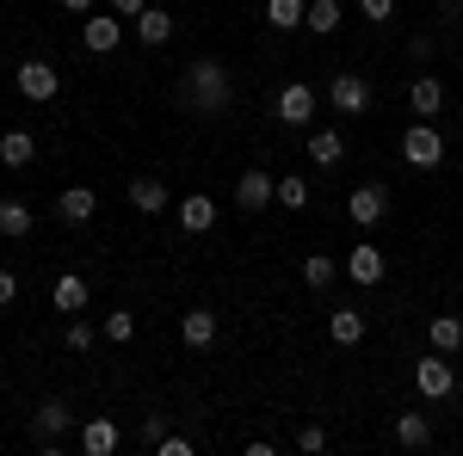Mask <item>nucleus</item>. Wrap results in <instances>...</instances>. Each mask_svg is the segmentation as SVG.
I'll return each mask as SVG.
<instances>
[{"label": "nucleus", "mask_w": 463, "mask_h": 456, "mask_svg": "<svg viewBox=\"0 0 463 456\" xmlns=\"http://www.w3.org/2000/svg\"><path fill=\"white\" fill-rule=\"evenodd\" d=\"M13 296H19V278H13V272H0V309H6Z\"/></svg>", "instance_id": "37"}, {"label": "nucleus", "mask_w": 463, "mask_h": 456, "mask_svg": "<svg viewBox=\"0 0 463 456\" xmlns=\"http://www.w3.org/2000/svg\"><path fill=\"white\" fill-rule=\"evenodd\" d=\"M137 37H143L148 50H161V43L174 37V19H167V6H143V13H137Z\"/></svg>", "instance_id": "18"}, {"label": "nucleus", "mask_w": 463, "mask_h": 456, "mask_svg": "<svg viewBox=\"0 0 463 456\" xmlns=\"http://www.w3.org/2000/svg\"><path fill=\"white\" fill-rule=\"evenodd\" d=\"M235 204H241L248 216H260L266 204H279V179L266 173V167H248V173L235 179Z\"/></svg>", "instance_id": "4"}, {"label": "nucleus", "mask_w": 463, "mask_h": 456, "mask_svg": "<svg viewBox=\"0 0 463 456\" xmlns=\"http://www.w3.org/2000/svg\"><path fill=\"white\" fill-rule=\"evenodd\" d=\"M155 451H161V456H192V451H198V444H192V438H179V432H167V438H161Z\"/></svg>", "instance_id": "33"}, {"label": "nucleus", "mask_w": 463, "mask_h": 456, "mask_svg": "<svg viewBox=\"0 0 463 456\" xmlns=\"http://www.w3.org/2000/svg\"><path fill=\"white\" fill-rule=\"evenodd\" d=\"M334 278H340V265H334L327 253H309V259H303V284H309V290H327Z\"/></svg>", "instance_id": "28"}, {"label": "nucleus", "mask_w": 463, "mask_h": 456, "mask_svg": "<svg viewBox=\"0 0 463 456\" xmlns=\"http://www.w3.org/2000/svg\"><path fill=\"white\" fill-rule=\"evenodd\" d=\"M80 451H87V456H111V451H118V425H111V420H87V425H80Z\"/></svg>", "instance_id": "22"}, {"label": "nucleus", "mask_w": 463, "mask_h": 456, "mask_svg": "<svg viewBox=\"0 0 463 456\" xmlns=\"http://www.w3.org/2000/svg\"><path fill=\"white\" fill-rule=\"evenodd\" d=\"M327 106L340 111V117H364V106H371V80L353 69H340L334 80H327Z\"/></svg>", "instance_id": "3"}, {"label": "nucleus", "mask_w": 463, "mask_h": 456, "mask_svg": "<svg viewBox=\"0 0 463 456\" xmlns=\"http://www.w3.org/2000/svg\"><path fill=\"white\" fill-rule=\"evenodd\" d=\"M229 99H235V80H229V69H222L216 56H198L192 69L179 74V106L185 111L216 117V111H229Z\"/></svg>", "instance_id": "1"}, {"label": "nucleus", "mask_w": 463, "mask_h": 456, "mask_svg": "<svg viewBox=\"0 0 463 456\" xmlns=\"http://www.w3.org/2000/svg\"><path fill=\"white\" fill-rule=\"evenodd\" d=\"M346 161V136L340 130H309V167H340Z\"/></svg>", "instance_id": "17"}, {"label": "nucleus", "mask_w": 463, "mask_h": 456, "mask_svg": "<svg viewBox=\"0 0 463 456\" xmlns=\"http://www.w3.org/2000/svg\"><path fill=\"white\" fill-rule=\"evenodd\" d=\"M383 210H390V191H383V185H358L353 198H346V216H353L364 235H371V228L383 222Z\"/></svg>", "instance_id": "9"}, {"label": "nucleus", "mask_w": 463, "mask_h": 456, "mask_svg": "<svg viewBox=\"0 0 463 456\" xmlns=\"http://www.w3.org/2000/svg\"><path fill=\"white\" fill-rule=\"evenodd\" d=\"M303 13H309V0H266V25L272 32H297Z\"/></svg>", "instance_id": "25"}, {"label": "nucleus", "mask_w": 463, "mask_h": 456, "mask_svg": "<svg viewBox=\"0 0 463 456\" xmlns=\"http://www.w3.org/2000/svg\"><path fill=\"white\" fill-rule=\"evenodd\" d=\"M427 340H432V351H463V321L458 315H432Z\"/></svg>", "instance_id": "24"}, {"label": "nucleus", "mask_w": 463, "mask_h": 456, "mask_svg": "<svg viewBox=\"0 0 463 456\" xmlns=\"http://www.w3.org/2000/svg\"><path fill=\"white\" fill-rule=\"evenodd\" d=\"M395 444H408V451L432 444V425H427V414H402V420H395Z\"/></svg>", "instance_id": "27"}, {"label": "nucleus", "mask_w": 463, "mask_h": 456, "mask_svg": "<svg viewBox=\"0 0 463 456\" xmlns=\"http://www.w3.org/2000/svg\"><path fill=\"white\" fill-rule=\"evenodd\" d=\"M414 388H420L427 401H445V395L458 388V370L445 364V351H432V358H420V364H414Z\"/></svg>", "instance_id": "6"}, {"label": "nucleus", "mask_w": 463, "mask_h": 456, "mask_svg": "<svg viewBox=\"0 0 463 456\" xmlns=\"http://www.w3.org/2000/svg\"><path fill=\"white\" fill-rule=\"evenodd\" d=\"M327 340H334V346H358V340H364V315H358V309H334V315H327Z\"/></svg>", "instance_id": "21"}, {"label": "nucleus", "mask_w": 463, "mask_h": 456, "mask_svg": "<svg viewBox=\"0 0 463 456\" xmlns=\"http://www.w3.org/2000/svg\"><path fill=\"white\" fill-rule=\"evenodd\" d=\"M32 154H37L32 130H6V136H0V167H32Z\"/></svg>", "instance_id": "20"}, {"label": "nucleus", "mask_w": 463, "mask_h": 456, "mask_svg": "<svg viewBox=\"0 0 463 456\" xmlns=\"http://www.w3.org/2000/svg\"><path fill=\"white\" fill-rule=\"evenodd\" d=\"M130 204L143 216H161L167 210V185H161V179H130Z\"/></svg>", "instance_id": "23"}, {"label": "nucleus", "mask_w": 463, "mask_h": 456, "mask_svg": "<svg viewBox=\"0 0 463 456\" xmlns=\"http://www.w3.org/2000/svg\"><path fill=\"white\" fill-rule=\"evenodd\" d=\"M358 6H364V19H371V25H383V19L395 13V0H358Z\"/></svg>", "instance_id": "34"}, {"label": "nucleus", "mask_w": 463, "mask_h": 456, "mask_svg": "<svg viewBox=\"0 0 463 456\" xmlns=\"http://www.w3.org/2000/svg\"><path fill=\"white\" fill-rule=\"evenodd\" d=\"M279 124H290V130L316 124V87L309 80H290L285 93H279Z\"/></svg>", "instance_id": "7"}, {"label": "nucleus", "mask_w": 463, "mask_h": 456, "mask_svg": "<svg viewBox=\"0 0 463 456\" xmlns=\"http://www.w3.org/2000/svg\"><path fill=\"white\" fill-rule=\"evenodd\" d=\"M69 425H74V414H69V401H62V395L37 401V414H32V432H37V438H69Z\"/></svg>", "instance_id": "11"}, {"label": "nucleus", "mask_w": 463, "mask_h": 456, "mask_svg": "<svg viewBox=\"0 0 463 456\" xmlns=\"http://www.w3.org/2000/svg\"><path fill=\"white\" fill-rule=\"evenodd\" d=\"M143 6H148V0H111V13H118V19H137Z\"/></svg>", "instance_id": "36"}, {"label": "nucleus", "mask_w": 463, "mask_h": 456, "mask_svg": "<svg viewBox=\"0 0 463 456\" xmlns=\"http://www.w3.org/2000/svg\"><path fill=\"white\" fill-rule=\"evenodd\" d=\"M93 210H99V191H93V185H69V191L56 198V216H62L69 228H80V222H93Z\"/></svg>", "instance_id": "13"}, {"label": "nucleus", "mask_w": 463, "mask_h": 456, "mask_svg": "<svg viewBox=\"0 0 463 456\" xmlns=\"http://www.w3.org/2000/svg\"><path fill=\"white\" fill-rule=\"evenodd\" d=\"M143 438H148V444H161V438H167V420H161V414H148V420H143Z\"/></svg>", "instance_id": "35"}, {"label": "nucleus", "mask_w": 463, "mask_h": 456, "mask_svg": "<svg viewBox=\"0 0 463 456\" xmlns=\"http://www.w3.org/2000/svg\"><path fill=\"white\" fill-rule=\"evenodd\" d=\"M118 37H124V19H118V13H93V19L80 25V43H87L93 56H111V50H118Z\"/></svg>", "instance_id": "10"}, {"label": "nucleus", "mask_w": 463, "mask_h": 456, "mask_svg": "<svg viewBox=\"0 0 463 456\" xmlns=\"http://www.w3.org/2000/svg\"><path fill=\"white\" fill-rule=\"evenodd\" d=\"M62 6H69V13H93V0H62Z\"/></svg>", "instance_id": "38"}, {"label": "nucleus", "mask_w": 463, "mask_h": 456, "mask_svg": "<svg viewBox=\"0 0 463 456\" xmlns=\"http://www.w3.org/2000/svg\"><path fill=\"white\" fill-rule=\"evenodd\" d=\"M62 340H69V351H93V340H99V327H87L80 315H69V333H62Z\"/></svg>", "instance_id": "30"}, {"label": "nucleus", "mask_w": 463, "mask_h": 456, "mask_svg": "<svg viewBox=\"0 0 463 456\" xmlns=\"http://www.w3.org/2000/svg\"><path fill=\"white\" fill-rule=\"evenodd\" d=\"M297 451H327V432H321V425H303V432H297Z\"/></svg>", "instance_id": "32"}, {"label": "nucleus", "mask_w": 463, "mask_h": 456, "mask_svg": "<svg viewBox=\"0 0 463 456\" xmlns=\"http://www.w3.org/2000/svg\"><path fill=\"white\" fill-rule=\"evenodd\" d=\"M340 272H346L353 284H364V290H371V284H383V272H390V259H383V253H377L371 241H358L353 253L340 259Z\"/></svg>", "instance_id": "8"}, {"label": "nucleus", "mask_w": 463, "mask_h": 456, "mask_svg": "<svg viewBox=\"0 0 463 456\" xmlns=\"http://www.w3.org/2000/svg\"><path fill=\"white\" fill-rule=\"evenodd\" d=\"M179 340H185L192 351L216 346V315L211 309H185V315H179Z\"/></svg>", "instance_id": "15"}, {"label": "nucleus", "mask_w": 463, "mask_h": 456, "mask_svg": "<svg viewBox=\"0 0 463 456\" xmlns=\"http://www.w3.org/2000/svg\"><path fill=\"white\" fill-rule=\"evenodd\" d=\"M99 333H106L111 346H124V340H137V315H130V309H111V315L99 321Z\"/></svg>", "instance_id": "29"}, {"label": "nucleus", "mask_w": 463, "mask_h": 456, "mask_svg": "<svg viewBox=\"0 0 463 456\" xmlns=\"http://www.w3.org/2000/svg\"><path fill=\"white\" fill-rule=\"evenodd\" d=\"M62 93V74L50 69V62H19V99H32V106H50Z\"/></svg>", "instance_id": "5"}, {"label": "nucleus", "mask_w": 463, "mask_h": 456, "mask_svg": "<svg viewBox=\"0 0 463 456\" xmlns=\"http://www.w3.org/2000/svg\"><path fill=\"white\" fill-rule=\"evenodd\" d=\"M408 111H414V117H439V111H445V80H439V74H414Z\"/></svg>", "instance_id": "12"}, {"label": "nucleus", "mask_w": 463, "mask_h": 456, "mask_svg": "<svg viewBox=\"0 0 463 456\" xmlns=\"http://www.w3.org/2000/svg\"><path fill=\"white\" fill-rule=\"evenodd\" d=\"M0 235L6 241H25L32 235V204L25 198H0Z\"/></svg>", "instance_id": "19"}, {"label": "nucleus", "mask_w": 463, "mask_h": 456, "mask_svg": "<svg viewBox=\"0 0 463 456\" xmlns=\"http://www.w3.org/2000/svg\"><path fill=\"white\" fill-rule=\"evenodd\" d=\"M402 161H408V167H414V173H432V167H439V161H445V136H439V130H432L427 117H414V124H408V130H402Z\"/></svg>", "instance_id": "2"}, {"label": "nucleus", "mask_w": 463, "mask_h": 456, "mask_svg": "<svg viewBox=\"0 0 463 456\" xmlns=\"http://www.w3.org/2000/svg\"><path fill=\"white\" fill-rule=\"evenodd\" d=\"M303 25H309L316 37H334V32H340V0H309Z\"/></svg>", "instance_id": "26"}, {"label": "nucleus", "mask_w": 463, "mask_h": 456, "mask_svg": "<svg viewBox=\"0 0 463 456\" xmlns=\"http://www.w3.org/2000/svg\"><path fill=\"white\" fill-rule=\"evenodd\" d=\"M179 228H185V235H211L216 228V204L204 198V191H192V198L179 204Z\"/></svg>", "instance_id": "16"}, {"label": "nucleus", "mask_w": 463, "mask_h": 456, "mask_svg": "<svg viewBox=\"0 0 463 456\" xmlns=\"http://www.w3.org/2000/svg\"><path fill=\"white\" fill-rule=\"evenodd\" d=\"M87 296H93V290H87V278H80V272H62V278L50 284L56 315H80V309H87Z\"/></svg>", "instance_id": "14"}, {"label": "nucleus", "mask_w": 463, "mask_h": 456, "mask_svg": "<svg viewBox=\"0 0 463 456\" xmlns=\"http://www.w3.org/2000/svg\"><path fill=\"white\" fill-rule=\"evenodd\" d=\"M279 204H285V210H303V204H309V185H303L297 173L279 179Z\"/></svg>", "instance_id": "31"}]
</instances>
